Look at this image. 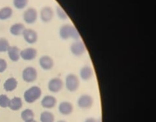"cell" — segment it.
<instances>
[{
	"instance_id": "23",
	"label": "cell",
	"mask_w": 156,
	"mask_h": 122,
	"mask_svg": "<svg viewBox=\"0 0 156 122\" xmlns=\"http://www.w3.org/2000/svg\"><path fill=\"white\" fill-rule=\"evenodd\" d=\"M85 102H87L89 105H91L92 104V101L90 97L89 96H84L81 97V98L80 99L79 101V104L81 107L83 108H86V107Z\"/></svg>"
},
{
	"instance_id": "14",
	"label": "cell",
	"mask_w": 156,
	"mask_h": 122,
	"mask_svg": "<svg viewBox=\"0 0 156 122\" xmlns=\"http://www.w3.org/2000/svg\"><path fill=\"white\" fill-rule=\"evenodd\" d=\"M73 28L69 25H64L60 29V35L63 39H67L70 36H72Z\"/></svg>"
},
{
	"instance_id": "16",
	"label": "cell",
	"mask_w": 156,
	"mask_h": 122,
	"mask_svg": "<svg viewBox=\"0 0 156 122\" xmlns=\"http://www.w3.org/2000/svg\"><path fill=\"white\" fill-rule=\"evenodd\" d=\"M9 108L14 111L19 110L22 106V101L21 98L14 97L9 102Z\"/></svg>"
},
{
	"instance_id": "11",
	"label": "cell",
	"mask_w": 156,
	"mask_h": 122,
	"mask_svg": "<svg viewBox=\"0 0 156 122\" xmlns=\"http://www.w3.org/2000/svg\"><path fill=\"white\" fill-rule=\"evenodd\" d=\"M78 85V79L76 76L69 75L66 78V86L68 89L73 91L77 88Z\"/></svg>"
},
{
	"instance_id": "25",
	"label": "cell",
	"mask_w": 156,
	"mask_h": 122,
	"mask_svg": "<svg viewBox=\"0 0 156 122\" xmlns=\"http://www.w3.org/2000/svg\"><path fill=\"white\" fill-rule=\"evenodd\" d=\"M7 67L6 61L3 59H0V73H3Z\"/></svg>"
},
{
	"instance_id": "8",
	"label": "cell",
	"mask_w": 156,
	"mask_h": 122,
	"mask_svg": "<svg viewBox=\"0 0 156 122\" xmlns=\"http://www.w3.org/2000/svg\"><path fill=\"white\" fill-rule=\"evenodd\" d=\"M8 54L9 58L12 62H17L20 58L21 51L18 47L15 46H10L8 50Z\"/></svg>"
},
{
	"instance_id": "7",
	"label": "cell",
	"mask_w": 156,
	"mask_h": 122,
	"mask_svg": "<svg viewBox=\"0 0 156 122\" xmlns=\"http://www.w3.org/2000/svg\"><path fill=\"white\" fill-rule=\"evenodd\" d=\"M39 64L41 68L45 70H50L53 66V61L49 56H42L39 59Z\"/></svg>"
},
{
	"instance_id": "24",
	"label": "cell",
	"mask_w": 156,
	"mask_h": 122,
	"mask_svg": "<svg viewBox=\"0 0 156 122\" xmlns=\"http://www.w3.org/2000/svg\"><path fill=\"white\" fill-rule=\"evenodd\" d=\"M91 75V71L90 69L89 68H85L81 70V77L84 79H87L90 77Z\"/></svg>"
},
{
	"instance_id": "19",
	"label": "cell",
	"mask_w": 156,
	"mask_h": 122,
	"mask_svg": "<svg viewBox=\"0 0 156 122\" xmlns=\"http://www.w3.org/2000/svg\"><path fill=\"white\" fill-rule=\"evenodd\" d=\"M54 116L51 113L44 112L41 116V122H53Z\"/></svg>"
},
{
	"instance_id": "22",
	"label": "cell",
	"mask_w": 156,
	"mask_h": 122,
	"mask_svg": "<svg viewBox=\"0 0 156 122\" xmlns=\"http://www.w3.org/2000/svg\"><path fill=\"white\" fill-rule=\"evenodd\" d=\"M10 100L6 95H0V106L3 108H6L9 106Z\"/></svg>"
},
{
	"instance_id": "17",
	"label": "cell",
	"mask_w": 156,
	"mask_h": 122,
	"mask_svg": "<svg viewBox=\"0 0 156 122\" xmlns=\"http://www.w3.org/2000/svg\"><path fill=\"white\" fill-rule=\"evenodd\" d=\"M59 110L60 112L62 114H69L72 112V105L69 102H62L59 106Z\"/></svg>"
},
{
	"instance_id": "12",
	"label": "cell",
	"mask_w": 156,
	"mask_h": 122,
	"mask_svg": "<svg viewBox=\"0 0 156 122\" xmlns=\"http://www.w3.org/2000/svg\"><path fill=\"white\" fill-rule=\"evenodd\" d=\"M13 11L11 7L5 6L0 10V20H6L12 17Z\"/></svg>"
},
{
	"instance_id": "27",
	"label": "cell",
	"mask_w": 156,
	"mask_h": 122,
	"mask_svg": "<svg viewBox=\"0 0 156 122\" xmlns=\"http://www.w3.org/2000/svg\"><path fill=\"white\" fill-rule=\"evenodd\" d=\"M36 122V121H34V120H30V121H27V122Z\"/></svg>"
},
{
	"instance_id": "26",
	"label": "cell",
	"mask_w": 156,
	"mask_h": 122,
	"mask_svg": "<svg viewBox=\"0 0 156 122\" xmlns=\"http://www.w3.org/2000/svg\"><path fill=\"white\" fill-rule=\"evenodd\" d=\"M57 13L58 16L62 19L66 18V14L64 13L63 10L61 9V8L58 7L57 9Z\"/></svg>"
},
{
	"instance_id": "3",
	"label": "cell",
	"mask_w": 156,
	"mask_h": 122,
	"mask_svg": "<svg viewBox=\"0 0 156 122\" xmlns=\"http://www.w3.org/2000/svg\"><path fill=\"white\" fill-rule=\"evenodd\" d=\"M37 71L33 67H28L24 69L23 72V78L27 83H32L36 79Z\"/></svg>"
},
{
	"instance_id": "21",
	"label": "cell",
	"mask_w": 156,
	"mask_h": 122,
	"mask_svg": "<svg viewBox=\"0 0 156 122\" xmlns=\"http://www.w3.org/2000/svg\"><path fill=\"white\" fill-rule=\"evenodd\" d=\"M28 0H13V5L16 9L22 10L26 7Z\"/></svg>"
},
{
	"instance_id": "10",
	"label": "cell",
	"mask_w": 156,
	"mask_h": 122,
	"mask_svg": "<svg viewBox=\"0 0 156 122\" xmlns=\"http://www.w3.org/2000/svg\"><path fill=\"white\" fill-rule=\"evenodd\" d=\"M62 82L58 78H54L50 81L48 85L49 89L52 92H58L62 89Z\"/></svg>"
},
{
	"instance_id": "9",
	"label": "cell",
	"mask_w": 156,
	"mask_h": 122,
	"mask_svg": "<svg viewBox=\"0 0 156 122\" xmlns=\"http://www.w3.org/2000/svg\"><path fill=\"white\" fill-rule=\"evenodd\" d=\"M25 27L22 23H16L11 26L10 32L14 36L23 35L25 30Z\"/></svg>"
},
{
	"instance_id": "5",
	"label": "cell",
	"mask_w": 156,
	"mask_h": 122,
	"mask_svg": "<svg viewBox=\"0 0 156 122\" xmlns=\"http://www.w3.org/2000/svg\"><path fill=\"white\" fill-rule=\"evenodd\" d=\"M37 51L33 48H27L23 50L20 52V57L25 61H32L37 56Z\"/></svg>"
},
{
	"instance_id": "2",
	"label": "cell",
	"mask_w": 156,
	"mask_h": 122,
	"mask_svg": "<svg viewBox=\"0 0 156 122\" xmlns=\"http://www.w3.org/2000/svg\"><path fill=\"white\" fill-rule=\"evenodd\" d=\"M38 17V13L36 9L29 8L24 11L23 19L27 24H33L36 22Z\"/></svg>"
},
{
	"instance_id": "15",
	"label": "cell",
	"mask_w": 156,
	"mask_h": 122,
	"mask_svg": "<svg viewBox=\"0 0 156 122\" xmlns=\"http://www.w3.org/2000/svg\"><path fill=\"white\" fill-rule=\"evenodd\" d=\"M17 82L14 78H10L7 80L4 84V88L6 91L10 92L14 90L16 88Z\"/></svg>"
},
{
	"instance_id": "6",
	"label": "cell",
	"mask_w": 156,
	"mask_h": 122,
	"mask_svg": "<svg viewBox=\"0 0 156 122\" xmlns=\"http://www.w3.org/2000/svg\"><path fill=\"white\" fill-rule=\"evenodd\" d=\"M41 19L42 22L48 23L51 21L53 16V12L51 8L45 6L41 11Z\"/></svg>"
},
{
	"instance_id": "1",
	"label": "cell",
	"mask_w": 156,
	"mask_h": 122,
	"mask_svg": "<svg viewBox=\"0 0 156 122\" xmlns=\"http://www.w3.org/2000/svg\"><path fill=\"white\" fill-rule=\"evenodd\" d=\"M41 90L37 86H33L24 93V99L28 103H32L37 100L41 95Z\"/></svg>"
},
{
	"instance_id": "13",
	"label": "cell",
	"mask_w": 156,
	"mask_h": 122,
	"mask_svg": "<svg viewBox=\"0 0 156 122\" xmlns=\"http://www.w3.org/2000/svg\"><path fill=\"white\" fill-rule=\"evenodd\" d=\"M56 100L55 98L51 96H46L44 97L41 101L42 106L46 108H51L55 105Z\"/></svg>"
},
{
	"instance_id": "18",
	"label": "cell",
	"mask_w": 156,
	"mask_h": 122,
	"mask_svg": "<svg viewBox=\"0 0 156 122\" xmlns=\"http://www.w3.org/2000/svg\"><path fill=\"white\" fill-rule=\"evenodd\" d=\"M21 116L23 120L27 122V121L33 120L34 115L32 110L26 109L22 113Z\"/></svg>"
},
{
	"instance_id": "28",
	"label": "cell",
	"mask_w": 156,
	"mask_h": 122,
	"mask_svg": "<svg viewBox=\"0 0 156 122\" xmlns=\"http://www.w3.org/2000/svg\"><path fill=\"white\" fill-rule=\"evenodd\" d=\"M62 122V121H60V122Z\"/></svg>"
},
{
	"instance_id": "4",
	"label": "cell",
	"mask_w": 156,
	"mask_h": 122,
	"mask_svg": "<svg viewBox=\"0 0 156 122\" xmlns=\"http://www.w3.org/2000/svg\"><path fill=\"white\" fill-rule=\"evenodd\" d=\"M23 35L25 41L30 45L35 44L38 40L37 32L32 29H25Z\"/></svg>"
},
{
	"instance_id": "20",
	"label": "cell",
	"mask_w": 156,
	"mask_h": 122,
	"mask_svg": "<svg viewBox=\"0 0 156 122\" xmlns=\"http://www.w3.org/2000/svg\"><path fill=\"white\" fill-rule=\"evenodd\" d=\"M10 47L9 41L5 38H0V52H6Z\"/></svg>"
}]
</instances>
